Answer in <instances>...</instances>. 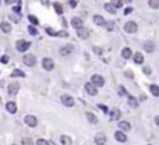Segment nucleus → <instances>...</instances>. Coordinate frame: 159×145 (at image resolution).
<instances>
[{
	"mask_svg": "<svg viewBox=\"0 0 159 145\" xmlns=\"http://www.w3.org/2000/svg\"><path fill=\"white\" fill-rule=\"evenodd\" d=\"M105 142H106V135L105 134H96L95 135V144L96 145H105Z\"/></svg>",
	"mask_w": 159,
	"mask_h": 145,
	"instance_id": "obj_11",
	"label": "nucleus"
},
{
	"mask_svg": "<svg viewBox=\"0 0 159 145\" xmlns=\"http://www.w3.org/2000/svg\"><path fill=\"white\" fill-rule=\"evenodd\" d=\"M4 1H6V3H7V4H11V3H14V1H16V0H4Z\"/></svg>",
	"mask_w": 159,
	"mask_h": 145,
	"instance_id": "obj_44",
	"label": "nucleus"
},
{
	"mask_svg": "<svg viewBox=\"0 0 159 145\" xmlns=\"http://www.w3.org/2000/svg\"><path fill=\"white\" fill-rule=\"evenodd\" d=\"M30 46H31V43L27 42V41H18L16 43V48L18 52H25V50H28Z\"/></svg>",
	"mask_w": 159,
	"mask_h": 145,
	"instance_id": "obj_5",
	"label": "nucleus"
},
{
	"mask_svg": "<svg viewBox=\"0 0 159 145\" xmlns=\"http://www.w3.org/2000/svg\"><path fill=\"white\" fill-rule=\"evenodd\" d=\"M62 103L67 108H71V106H74V99L70 95H62Z\"/></svg>",
	"mask_w": 159,
	"mask_h": 145,
	"instance_id": "obj_7",
	"label": "nucleus"
},
{
	"mask_svg": "<svg viewBox=\"0 0 159 145\" xmlns=\"http://www.w3.org/2000/svg\"><path fill=\"white\" fill-rule=\"evenodd\" d=\"M94 52H95L96 54H102V49L98 48V46H95V48H94Z\"/></svg>",
	"mask_w": 159,
	"mask_h": 145,
	"instance_id": "obj_37",
	"label": "nucleus"
},
{
	"mask_svg": "<svg viewBox=\"0 0 159 145\" xmlns=\"http://www.w3.org/2000/svg\"><path fill=\"white\" fill-rule=\"evenodd\" d=\"M22 62L25 63V66H28V67H34V66L36 64V57L34 54H25L24 59H22Z\"/></svg>",
	"mask_w": 159,
	"mask_h": 145,
	"instance_id": "obj_2",
	"label": "nucleus"
},
{
	"mask_svg": "<svg viewBox=\"0 0 159 145\" xmlns=\"http://www.w3.org/2000/svg\"><path fill=\"white\" fill-rule=\"evenodd\" d=\"M122 56L124 57V59H130L131 56H133V52H131V49L130 48H124L122 50Z\"/></svg>",
	"mask_w": 159,
	"mask_h": 145,
	"instance_id": "obj_21",
	"label": "nucleus"
},
{
	"mask_svg": "<svg viewBox=\"0 0 159 145\" xmlns=\"http://www.w3.org/2000/svg\"><path fill=\"white\" fill-rule=\"evenodd\" d=\"M42 66H43V68H45V70L50 71V70H53V67H55V63H53V60H52V59H49V57H45V59L42 60Z\"/></svg>",
	"mask_w": 159,
	"mask_h": 145,
	"instance_id": "obj_8",
	"label": "nucleus"
},
{
	"mask_svg": "<svg viewBox=\"0 0 159 145\" xmlns=\"http://www.w3.org/2000/svg\"><path fill=\"white\" fill-rule=\"evenodd\" d=\"M112 6H113L114 9H120V7L123 6V1H122V0H112Z\"/></svg>",
	"mask_w": 159,
	"mask_h": 145,
	"instance_id": "obj_30",
	"label": "nucleus"
},
{
	"mask_svg": "<svg viewBox=\"0 0 159 145\" xmlns=\"http://www.w3.org/2000/svg\"><path fill=\"white\" fill-rule=\"evenodd\" d=\"M155 123H156V126H159V116L155 117Z\"/></svg>",
	"mask_w": 159,
	"mask_h": 145,
	"instance_id": "obj_45",
	"label": "nucleus"
},
{
	"mask_svg": "<svg viewBox=\"0 0 159 145\" xmlns=\"http://www.w3.org/2000/svg\"><path fill=\"white\" fill-rule=\"evenodd\" d=\"M126 75H128V77H130V78H133V74H131V73H130V71H127V73H126Z\"/></svg>",
	"mask_w": 159,
	"mask_h": 145,
	"instance_id": "obj_46",
	"label": "nucleus"
},
{
	"mask_svg": "<svg viewBox=\"0 0 159 145\" xmlns=\"http://www.w3.org/2000/svg\"><path fill=\"white\" fill-rule=\"evenodd\" d=\"M134 62H135L137 64H141V63L144 62V56H143V53H138V52H137V53L134 54Z\"/></svg>",
	"mask_w": 159,
	"mask_h": 145,
	"instance_id": "obj_25",
	"label": "nucleus"
},
{
	"mask_svg": "<svg viewBox=\"0 0 159 145\" xmlns=\"http://www.w3.org/2000/svg\"><path fill=\"white\" fill-rule=\"evenodd\" d=\"M149 91H151V94H152L154 96H159V87L158 85H155V84L149 85Z\"/></svg>",
	"mask_w": 159,
	"mask_h": 145,
	"instance_id": "obj_22",
	"label": "nucleus"
},
{
	"mask_svg": "<svg viewBox=\"0 0 159 145\" xmlns=\"http://www.w3.org/2000/svg\"><path fill=\"white\" fill-rule=\"evenodd\" d=\"M28 31H30V33H31V35H36V33H38V31H36L34 27H30V30H28Z\"/></svg>",
	"mask_w": 159,
	"mask_h": 145,
	"instance_id": "obj_36",
	"label": "nucleus"
},
{
	"mask_svg": "<svg viewBox=\"0 0 159 145\" xmlns=\"http://www.w3.org/2000/svg\"><path fill=\"white\" fill-rule=\"evenodd\" d=\"M60 142L63 145H71V138L68 135H62L60 137Z\"/></svg>",
	"mask_w": 159,
	"mask_h": 145,
	"instance_id": "obj_26",
	"label": "nucleus"
},
{
	"mask_svg": "<svg viewBox=\"0 0 159 145\" xmlns=\"http://www.w3.org/2000/svg\"><path fill=\"white\" fill-rule=\"evenodd\" d=\"M137 24L134 22V21H128V22H126V25H124V31L126 32H130V33H134L135 31H137Z\"/></svg>",
	"mask_w": 159,
	"mask_h": 145,
	"instance_id": "obj_6",
	"label": "nucleus"
},
{
	"mask_svg": "<svg viewBox=\"0 0 159 145\" xmlns=\"http://www.w3.org/2000/svg\"><path fill=\"white\" fill-rule=\"evenodd\" d=\"M0 28H1V31H3V32H6V33L11 31V25H10L9 22H6V21L0 24Z\"/></svg>",
	"mask_w": 159,
	"mask_h": 145,
	"instance_id": "obj_20",
	"label": "nucleus"
},
{
	"mask_svg": "<svg viewBox=\"0 0 159 145\" xmlns=\"http://www.w3.org/2000/svg\"><path fill=\"white\" fill-rule=\"evenodd\" d=\"M105 25L108 27V30H109V31H113V30H114V22H106Z\"/></svg>",
	"mask_w": 159,
	"mask_h": 145,
	"instance_id": "obj_35",
	"label": "nucleus"
},
{
	"mask_svg": "<svg viewBox=\"0 0 159 145\" xmlns=\"http://www.w3.org/2000/svg\"><path fill=\"white\" fill-rule=\"evenodd\" d=\"M144 73L145 74H151V68L149 67H144Z\"/></svg>",
	"mask_w": 159,
	"mask_h": 145,
	"instance_id": "obj_42",
	"label": "nucleus"
},
{
	"mask_svg": "<svg viewBox=\"0 0 159 145\" xmlns=\"http://www.w3.org/2000/svg\"><path fill=\"white\" fill-rule=\"evenodd\" d=\"M128 103H130V106L131 108H138V100L135 99L134 96H131V95H128Z\"/></svg>",
	"mask_w": 159,
	"mask_h": 145,
	"instance_id": "obj_24",
	"label": "nucleus"
},
{
	"mask_svg": "<svg viewBox=\"0 0 159 145\" xmlns=\"http://www.w3.org/2000/svg\"><path fill=\"white\" fill-rule=\"evenodd\" d=\"M7 62H9V57H7V56H3V57H1V63H4V64H6Z\"/></svg>",
	"mask_w": 159,
	"mask_h": 145,
	"instance_id": "obj_41",
	"label": "nucleus"
},
{
	"mask_svg": "<svg viewBox=\"0 0 159 145\" xmlns=\"http://www.w3.org/2000/svg\"><path fill=\"white\" fill-rule=\"evenodd\" d=\"M85 91H87V94L91 95V96L98 95V89H96V87L92 82H87V84H85Z\"/></svg>",
	"mask_w": 159,
	"mask_h": 145,
	"instance_id": "obj_4",
	"label": "nucleus"
},
{
	"mask_svg": "<svg viewBox=\"0 0 159 145\" xmlns=\"http://www.w3.org/2000/svg\"><path fill=\"white\" fill-rule=\"evenodd\" d=\"M68 4H70V7H76V6H77V1H76V0H70Z\"/></svg>",
	"mask_w": 159,
	"mask_h": 145,
	"instance_id": "obj_39",
	"label": "nucleus"
},
{
	"mask_svg": "<svg viewBox=\"0 0 159 145\" xmlns=\"http://www.w3.org/2000/svg\"><path fill=\"white\" fill-rule=\"evenodd\" d=\"M9 95H11V96H14L17 95V92L20 91V84H17V82H13V84H10L9 85Z\"/></svg>",
	"mask_w": 159,
	"mask_h": 145,
	"instance_id": "obj_9",
	"label": "nucleus"
},
{
	"mask_svg": "<svg viewBox=\"0 0 159 145\" xmlns=\"http://www.w3.org/2000/svg\"><path fill=\"white\" fill-rule=\"evenodd\" d=\"M0 3H1V0H0Z\"/></svg>",
	"mask_w": 159,
	"mask_h": 145,
	"instance_id": "obj_48",
	"label": "nucleus"
},
{
	"mask_svg": "<svg viewBox=\"0 0 159 145\" xmlns=\"http://www.w3.org/2000/svg\"><path fill=\"white\" fill-rule=\"evenodd\" d=\"M124 1H126V3H130V1H131V0H124Z\"/></svg>",
	"mask_w": 159,
	"mask_h": 145,
	"instance_id": "obj_47",
	"label": "nucleus"
},
{
	"mask_svg": "<svg viewBox=\"0 0 159 145\" xmlns=\"http://www.w3.org/2000/svg\"><path fill=\"white\" fill-rule=\"evenodd\" d=\"M25 74L21 71V70H14L13 73H11V77H24Z\"/></svg>",
	"mask_w": 159,
	"mask_h": 145,
	"instance_id": "obj_31",
	"label": "nucleus"
},
{
	"mask_svg": "<svg viewBox=\"0 0 159 145\" xmlns=\"http://www.w3.org/2000/svg\"><path fill=\"white\" fill-rule=\"evenodd\" d=\"M120 116H122V112H120L119 109H114V110H112L110 112V119L112 120H117V119H120Z\"/></svg>",
	"mask_w": 159,
	"mask_h": 145,
	"instance_id": "obj_23",
	"label": "nucleus"
},
{
	"mask_svg": "<svg viewBox=\"0 0 159 145\" xmlns=\"http://www.w3.org/2000/svg\"><path fill=\"white\" fill-rule=\"evenodd\" d=\"M85 116H87V119H88V121H89L91 124H96V123H98V117H96L94 113L87 112V114H85Z\"/></svg>",
	"mask_w": 159,
	"mask_h": 145,
	"instance_id": "obj_17",
	"label": "nucleus"
},
{
	"mask_svg": "<svg viewBox=\"0 0 159 145\" xmlns=\"http://www.w3.org/2000/svg\"><path fill=\"white\" fill-rule=\"evenodd\" d=\"M71 25H73L74 28H77V30L82 28V20H81L80 17H74V18L71 20Z\"/></svg>",
	"mask_w": 159,
	"mask_h": 145,
	"instance_id": "obj_14",
	"label": "nucleus"
},
{
	"mask_svg": "<svg viewBox=\"0 0 159 145\" xmlns=\"http://www.w3.org/2000/svg\"><path fill=\"white\" fill-rule=\"evenodd\" d=\"M36 145H50V144H49L46 140H42V138H41V140L36 141Z\"/></svg>",
	"mask_w": 159,
	"mask_h": 145,
	"instance_id": "obj_33",
	"label": "nucleus"
},
{
	"mask_svg": "<svg viewBox=\"0 0 159 145\" xmlns=\"http://www.w3.org/2000/svg\"><path fill=\"white\" fill-rule=\"evenodd\" d=\"M131 11H133V9H131V7H127V9H126V10H124V14H126V16H127V14H130V13H131Z\"/></svg>",
	"mask_w": 159,
	"mask_h": 145,
	"instance_id": "obj_43",
	"label": "nucleus"
},
{
	"mask_svg": "<svg viewBox=\"0 0 159 145\" xmlns=\"http://www.w3.org/2000/svg\"><path fill=\"white\" fill-rule=\"evenodd\" d=\"M21 145H34V142H32L31 138H24L22 142H21Z\"/></svg>",
	"mask_w": 159,
	"mask_h": 145,
	"instance_id": "obj_32",
	"label": "nucleus"
},
{
	"mask_svg": "<svg viewBox=\"0 0 159 145\" xmlns=\"http://www.w3.org/2000/svg\"><path fill=\"white\" fill-rule=\"evenodd\" d=\"M73 52V46L71 45H66L63 48H60V54L62 56H67V54H70Z\"/></svg>",
	"mask_w": 159,
	"mask_h": 145,
	"instance_id": "obj_15",
	"label": "nucleus"
},
{
	"mask_svg": "<svg viewBox=\"0 0 159 145\" xmlns=\"http://www.w3.org/2000/svg\"><path fill=\"white\" fill-rule=\"evenodd\" d=\"M105 10H106L108 13H112V14L116 13V9L112 6V3H105Z\"/></svg>",
	"mask_w": 159,
	"mask_h": 145,
	"instance_id": "obj_28",
	"label": "nucleus"
},
{
	"mask_svg": "<svg viewBox=\"0 0 159 145\" xmlns=\"http://www.w3.org/2000/svg\"><path fill=\"white\" fill-rule=\"evenodd\" d=\"M28 20L31 21L32 24H35V25L38 24V18H36V17H35V16H30V17H28Z\"/></svg>",
	"mask_w": 159,
	"mask_h": 145,
	"instance_id": "obj_34",
	"label": "nucleus"
},
{
	"mask_svg": "<svg viewBox=\"0 0 159 145\" xmlns=\"http://www.w3.org/2000/svg\"><path fill=\"white\" fill-rule=\"evenodd\" d=\"M24 121H25V124L30 126V127H36V126H38V119H36L35 116H32V114H27V116L24 117Z\"/></svg>",
	"mask_w": 159,
	"mask_h": 145,
	"instance_id": "obj_1",
	"label": "nucleus"
},
{
	"mask_svg": "<svg viewBox=\"0 0 159 145\" xmlns=\"http://www.w3.org/2000/svg\"><path fill=\"white\" fill-rule=\"evenodd\" d=\"M144 49H145L148 53H152V52L155 50V43H154L152 41H147V42L144 43Z\"/></svg>",
	"mask_w": 159,
	"mask_h": 145,
	"instance_id": "obj_13",
	"label": "nucleus"
},
{
	"mask_svg": "<svg viewBox=\"0 0 159 145\" xmlns=\"http://www.w3.org/2000/svg\"><path fill=\"white\" fill-rule=\"evenodd\" d=\"M6 109H7V112L11 113V114H14L17 112V105L14 102H9L7 105H6Z\"/></svg>",
	"mask_w": 159,
	"mask_h": 145,
	"instance_id": "obj_16",
	"label": "nucleus"
},
{
	"mask_svg": "<svg viewBox=\"0 0 159 145\" xmlns=\"http://www.w3.org/2000/svg\"><path fill=\"white\" fill-rule=\"evenodd\" d=\"M119 129L122 130V131H128V130L131 129V124L128 121H120L119 123Z\"/></svg>",
	"mask_w": 159,
	"mask_h": 145,
	"instance_id": "obj_18",
	"label": "nucleus"
},
{
	"mask_svg": "<svg viewBox=\"0 0 159 145\" xmlns=\"http://www.w3.org/2000/svg\"><path fill=\"white\" fill-rule=\"evenodd\" d=\"M114 138H116L119 142H126V141H127V135H126L123 131H116V133H114Z\"/></svg>",
	"mask_w": 159,
	"mask_h": 145,
	"instance_id": "obj_10",
	"label": "nucleus"
},
{
	"mask_svg": "<svg viewBox=\"0 0 159 145\" xmlns=\"http://www.w3.org/2000/svg\"><path fill=\"white\" fill-rule=\"evenodd\" d=\"M91 82H92L95 87H103L105 80H103V77H102V75H99V74H94V75L91 77Z\"/></svg>",
	"mask_w": 159,
	"mask_h": 145,
	"instance_id": "obj_3",
	"label": "nucleus"
},
{
	"mask_svg": "<svg viewBox=\"0 0 159 145\" xmlns=\"http://www.w3.org/2000/svg\"><path fill=\"white\" fill-rule=\"evenodd\" d=\"M77 35H78V38H81V39H87L89 36V31L87 28H80V30H77Z\"/></svg>",
	"mask_w": 159,
	"mask_h": 145,
	"instance_id": "obj_12",
	"label": "nucleus"
},
{
	"mask_svg": "<svg viewBox=\"0 0 159 145\" xmlns=\"http://www.w3.org/2000/svg\"><path fill=\"white\" fill-rule=\"evenodd\" d=\"M94 22H95L96 25H105L106 24L105 18L102 16H94Z\"/></svg>",
	"mask_w": 159,
	"mask_h": 145,
	"instance_id": "obj_19",
	"label": "nucleus"
},
{
	"mask_svg": "<svg viewBox=\"0 0 159 145\" xmlns=\"http://www.w3.org/2000/svg\"><path fill=\"white\" fill-rule=\"evenodd\" d=\"M53 7H55V10H56V13H57V14H63V7H62V4H60V3H55V4H53Z\"/></svg>",
	"mask_w": 159,
	"mask_h": 145,
	"instance_id": "obj_29",
	"label": "nucleus"
},
{
	"mask_svg": "<svg viewBox=\"0 0 159 145\" xmlns=\"http://www.w3.org/2000/svg\"><path fill=\"white\" fill-rule=\"evenodd\" d=\"M148 4H149V7L154 9V10H158L159 9V0H149Z\"/></svg>",
	"mask_w": 159,
	"mask_h": 145,
	"instance_id": "obj_27",
	"label": "nucleus"
},
{
	"mask_svg": "<svg viewBox=\"0 0 159 145\" xmlns=\"http://www.w3.org/2000/svg\"><path fill=\"white\" fill-rule=\"evenodd\" d=\"M20 10H21V1H18V6H17V7H14V11H16V13H18Z\"/></svg>",
	"mask_w": 159,
	"mask_h": 145,
	"instance_id": "obj_40",
	"label": "nucleus"
},
{
	"mask_svg": "<svg viewBox=\"0 0 159 145\" xmlns=\"http://www.w3.org/2000/svg\"><path fill=\"white\" fill-rule=\"evenodd\" d=\"M98 108H99V109H101V110H103V112H105V113L108 112V108H106V106H105V105H98Z\"/></svg>",
	"mask_w": 159,
	"mask_h": 145,
	"instance_id": "obj_38",
	"label": "nucleus"
}]
</instances>
